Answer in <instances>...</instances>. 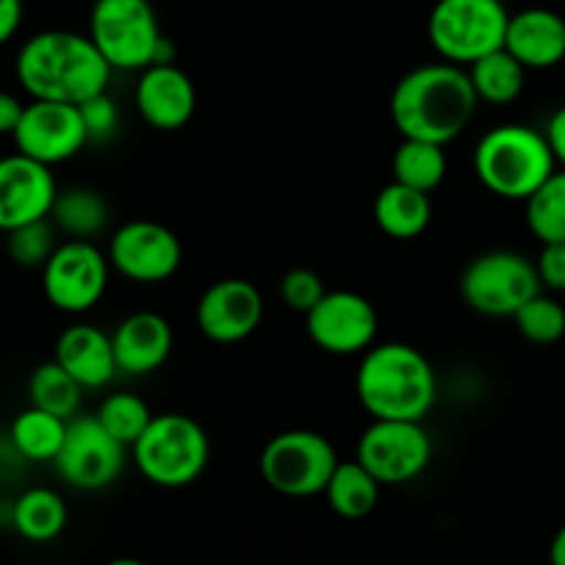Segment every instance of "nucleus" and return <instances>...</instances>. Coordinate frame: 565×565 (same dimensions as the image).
<instances>
[{
	"label": "nucleus",
	"instance_id": "nucleus-1",
	"mask_svg": "<svg viewBox=\"0 0 565 565\" xmlns=\"http://www.w3.org/2000/svg\"><path fill=\"white\" fill-rule=\"evenodd\" d=\"M467 66L441 58L406 72L390 99V114L403 138L450 143L461 136L478 110Z\"/></svg>",
	"mask_w": 565,
	"mask_h": 565
},
{
	"label": "nucleus",
	"instance_id": "nucleus-2",
	"mask_svg": "<svg viewBox=\"0 0 565 565\" xmlns=\"http://www.w3.org/2000/svg\"><path fill=\"white\" fill-rule=\"evenodd\" d=\"M14 72L31 99L81 105L108 92L114 66L86 33L42 31L22 44Z\"/></svg>",
	"mask_w": 565,
	"mask_h": 565
},
{
	"label": "nucleus",
	"instance_id": "nucleus-3",
	"mask_svg": "<svg viewBox=\"0 0 565 565\" xmlns=\"http://www.w3.org/2000/svg\"><path fill=\"white\" fill-rule=\"evenodd\" d=\"M439 395L434 364L406 342H381L362 353L356 397L373 419H425Z\"/></svg>",
	"mask_w": 565,
	"mask_h": 565
},
{
	"label": "nucleus",
	"instance_id": "nucleus-4",
	"mask_svg": "<svg viewBox=\"0 0 565 565\" xmlns=\"http://www.w3.org/2000/svg\"><path fill=\"white\" fill-rule=\"evenodd\" d=\"M475 174L486 191L508 202H527L557 169L546 132L527 125H502L475 147Z\"/></svg>",
	"mask_w": 565,
	"mask_h": 565
},
{
	"label": "nucleus",
	"instance_id": "nucleus-5",
	"mask_svg": "<svg viewBox=\"0 0 565 565\" xmlns=\"http://www.w3.org/2000/svg\"><path fill=\"white\" fill-rule=\"evenodd\" d=\"M88 36L114 70L141 72L149 64H171L177 53L149 0H94Z\"/></svg>",
	"mask_w": 565,
	"mask_h": 565
},
{
	"label": "nucleus",
	"instance_id": "nucleus-6",
	"mask_svg": "<svg viewBox=\"0 0 565 565\" xmlns=\"http://www.w3.org/2000/svg\"><path fill=\"white\" fill-rule=\"evenodd\" d=\"M130 452L136 469L149 483L160 489H185L207 469L210 439L188 414H154Z\"/></svg>",
	"mask_w": 565,
	"mask_h": 565
},
{
	"label": "nucleus",
	"instance_id": "nucleus-7",
	"mask_svg": "<svg viewBox=\"0 0 565 565\" xmlns=\"http://www.w3.org/2000/svg\"><path fill=\"white\" fill-rule=\"evenodd\" d=\"M511 11L502 0H436L428 17V42L452 64L472 61L505 47Z\"/></svg>",
	"mask_w": 565,
	"mask_h": 565
},
{
	"label": "nucleus",
	"instance_id": "nucleus-8",
	"mask_svg": "<svg viewBox=\"0 0 565 565\" xmlns=\"http://www.w3.org/2000/svg\"><path fill=\"white\" fill-rule=\"evenodd\" d=\"M337 458L334 445L318 430H285L276 434L259 456V475L276 494L303 500V497L323 494L334 475Z\"/></svg>",
	"mask_w": 565,
	"mask_h": 565
},
{
	"label": "nucleus",
	"instance_id": "nucleus-9",
	"mask_svg": "<svg viewBox=\"0 0 565 565\" xmlns=\"http://www.w3.org/2000/svg\"><path fill=\"white\" fill-rule=\"evenodd\" d=\"M541 290L535 263L508 248L478 254L461 274L463 301L486 318H513Z\"/></svg>",
	"mask_w": 565,
	"mask_h": 565
},
{
	"label": "nucleus",
	"instance_id": "nucleus-10",
	"mask_svg": "<svg viewBox=\"0 0 565 565\" xmlns=\"http://www.w3.org/2000/svg\"><path fill=\"white\" fill-rule=\"evenodd\" d=\"M110 259L99 252L94 241H75L66 237L55 246L42 268L44 298L58 312L83 315L103 301L108 290Z\"/></svg>",
	"mask_w": 565,
	"mask_h": 565
},
{
	"label": "nucleus",
	"instance_id": "nucleus-11",
	"mask_svg": "<svg viewBox=\"0 0 565 565\" xmlns=\"http://www.w3.org/2000/svg\"><path fill=\"white\" fill-rule=\"evenodd\" d=\"M434 445L423 419H373L356 445V461L381 486H403L428 469Z\"/></svg>",
	"mask_w": 565,
	"mask_h": 565
},
{
	"label": "nucleus",
	"instance_id": "nucleus-12",
	"mask_svg": "<svg viewBox=\"0 0 565 565\" xmlns=\"http://www.w3.org/2000/svg\"><path fill=\"white\" fill-rule=\"evenodd\" d=\"M127 450L130 447L110 436L97 419V414H92V417L77 414L66 425L64 445H61L53 467L72 489L99 491L116 483V478L125 469Z\"/></svg>",
	"mask_w": 565,
	"mask_h": 565
},
{
	"label": "nucleus",
	"instance_id": "nucleus-13",
	"mask_svg": "<svg viewBox=\"0 0 565 565\" xmlns=\"http://www.w3.org/2000/svg\"><path fill=\"white\" fill-rule=\"evenodd\" d=\"M110 268L136 285L169 281L182 265V243L158 221H127L108 241Z\"/></svg>",
	"mask_w": 565,
	"mask_h": 565
},
{
	"label": "nucleus",
	"instance_id": "nucleus-14",
	"mask_svg": "<svg viewBox=\"0 0 565 565\" xmlns=\"http://www.w3.org/2000/svg\"><path fill=\"white\" fill-rule=\"evenodd\" d=\"M307 334L331 356H356L379 337V312L373 301L351 290H326L307 312Z\"/></svg>",
	"mask_w": 565,
	"mask_h": 565
},
{
	"label": "nucleus",
	"instance_id": "nucleus-15",
	"mask_svg": "<svg viewBox=\"0 0 565 565\" xmlns=\"http://www.w3.org/2000/svg\"><path fill=\"white\" fill-rule=\"evenodd\" d=\"M11 138L17 152L47 166L66 163L88 143L81 108L55 99H31Z\"/></svg>",
	"mask_w": 565,
	"mask_h": 565
},
{
	"label": "nucleus",
	"instance_id": "nucleus-16",
	"mask_svg": "<svg viewBox=\"0 0 565 565\" xmlns=\"http://www.w3.org/2000/svg\"><path fill=\"white\" fill-rule=\"evenodd\" d=\"M263 296L248 279H218L196 303V326L215 345H235L259 329Z\"/></svg>",
	"mask_w": 565,
	"mask_h": 565
},
{
	"label": "nucleus",
	"instance_id": "nucleus-17",
	"mask_svg": "<svg viewBox=\"0 0 565 565\" xmlns=\"http://www.w3.org/2000/svg\"><path fill=\"white\" fill-rule=\"evenodd\" d=\"M55 193L53 166L22 152L0 158V232L6 235L31 221L50 218Z\"/></svg>",
	"mask_w": 565,
	"mask_h": 565
},
{
	"label": "nucleus",
	"instance_id": "nucleus-18",
	"mask_svg": "<svg viewBox=\"0 0 565 565\" xmlns=\"http://www.w3.org/2000/svg\"><path fill=\"white\" fill-rule=\"evenodd\" d=\"M136 108L154 130H182L196 114V86L174 61L149 64L136 83Z\"/></svg>",
	"mask_w": 565,
	"mask_h": 565
},
{
	"label": "nucleus",
	"instance_id": "nucleus-19",
	"mask_svg": "<svg viewBox=\"0 0 565 565\" xmlns=\"http://www.w3.org/2000/svg\"><path fill=\"white\" fill-rule=\"evenodd\" d=\"M116 367L125 375H149L169 362L174 351L171 323L158 312H132L110 334Z\"/></svg>",
	"mask_w": 565,
	"mask_h": 565
},
{
	"label": "nucleus",
	"instance_id": "nucleus-20",
	"mask_svg": "<svg viewBox=\"0 0 565 565\" xmlns=\"http://www.w3.org/2000/svg\"><path fill=\"white\" fill-rule=\"evenodd\" d=\"M505 50L527 70H552L565 61V20L552 9H524L511 14Z\"/></svg>",
	"mask_w": 565,
	"mask_h": 565
},
{
	"label": "nucleus",
	"instance_id": "nucleus-21",
	"mask_svg": "<svg viewBox=\"0 0 565 565\" xmlns=\"http://www.w3.org/2000/svg\"><path fill=\"white\" fill-rule=\"evenodd\" d=\"M53 359L81 381L83 390H103L119 375L114 340L92 323H75L61 331Z\"/></svg>",
	"mask_w": 565,
	"mask_h": 565
},
{
	"label": "nucleus",
	"instance_id": "nucleus-22",
	"mask_svg": "<svg viewBox=\"0 0 565 565\" xmlns=\"http://www.w3.org/2000/svg\"><path fill=\"white\" fill-rule=\"evenodd\" d=\"M373 218L392 241H414L430 224V193L392 180L375 196Z\"/></svg>",
	"mask_w": 565,
	"mask_h": 565
},
{
	"label": "nucleus",
	"instance_id": "nucleus-23",
	"mask_svg": "<svg viewBox=\"0 0 565 565\" xmlns=\"http://www.w3.org/2000/svg\"><path fill=\"white\" fill-rule=\"evenodd\" d=\"M50 221L55 230L75 241H94L110 224V204L99 191L86 185H72L55 193Z\"/></svg>",
	"mask_w": 565,
	"mask_h": 565
},
{
	"label": "nucleus",
	"instance_id": "nucleus-24",
	"mask_svg": "<svg viewBox=\"0 0 565 565\" xmlns=\"http://www.w3.org/2000/svg\"><path fill=\"white\" fill-rule=\"evenodd\" d=\"M66 425H70V419L31 406L11 419L9 441L17 456L25 458V461L53 463L61 445H64Z\"/></svg>",
	"mask_w": 565,
	"mask_h": 565
},
{
	"label": "nucleus",
	"instance_id": "nucleus-25",
	"mask_svg": "<svg viewBox=\"0 0 565 565\" xmlns=\"http://www.w3.org/2000/svg\"><path fill=\"white\" fill-rule=\"evenodd\" d=\"M66 502L58 491L53 489H28L14 500L11 511V527L31 544H47L58 539L66 527Z\"/></svg>",
	"mask_w": 565,
	"mask_h": 565
},
{
	"label": "nucleus",
	"instance_id": "nucleus-26",
	"mask_svg": "<svg viewBox=\"0 0 565 565\" xmlns=\"http://www.w3.org/2000/svg\"><path fill=\"white\" fill-rule=\"evenodd\" d=\"M381 489L384 486L370 475V469L362 461H340L323 497L337 516L356 522V519L370 516L375 511Z\"/></svg>",
	"mask_w": 565,
	"mask_h": 565
},
{
	"label": "nucleus",
	"instance_id": "nucleus-27",
	"mask_svg": "<svg viewBox=\"0 0 565 565\" xmlns=\"http://www.w3.org/2000/svg\"><path fill=\"white\" fill-rule=\"evenodd\" d=\"M467 72L469 77H472L478 99L489 105L516 103L524 92V83H527V66H524L516 55L508 53L505 47L472 61V64L467 66Z\"/></svg>",
	"mask_w": 565,
	"mask_h": 565
},
{
	"label": "nucleus",
	"instance_id": "nucleus-28",
	"mask_svg": "<svg viewBox=\"0 0 565 565\" xmlns=\"http://www.w3.org/2000/svg\"><path fill=\"white\" fill-rule=\"evenodd\" d=\"M83 392L86 390L81 386V381L64 364L55 362V359L33 367L31 379H28V401H31V406L58 414L64 419L77 417Z\"/></svg>",
	"mask_w": 565,
	"mask_h": 565
},
{
	"label": "nucleus",
	"instance_id": "nucleus-29",
	"mask_svg": "<svg viewBox=\"0 0 565 565\" xmlns=\"http://www.w3.org/2000/svg\"><path fill=\"white\" fill-rule=\"evenodd\" d=\"M447 177L445 143L419 141V138H403L401 147L392 158V180L412 185L417 191H436Z\"/></svg>",
	"mask_w": 565,
	"mask_h": 565
},
{
	"label": "nucleus",
	"instance_id": "nucleus-30",
	"mask_svg": "<svg viewBox=\"0 0 565 565\" xmlns=\"http://www.w3.org/2000/svg\"><path fill=\"white\" fill-rule=\"evenodd\" d=\"M524 204L530 232L541 243L565 241V169H555V174Z\"/></svg>",
	"mask_w": 565,
	"mask_h": 565
},
{
	"label": "nucleus",
	"instance_id": "nucleus-31",
	"mask_svg": "<svg viewBox=\"0 0 565 565\" xmlns=\"http://www.w3.org/2000/svg\"><path fill=\"white\" fill-rule=\"evenodd\" d=\"M152 417V408L141 397L132 395V392H114L97 408V419L105 425V430L127 447H132L141 439Z\"/></svg>",
	"mask_w": 565,
	"mask_h": 565
},
{
	"label": "nucleus",
	"instance_id": "nucleus-32",
	"mask_svg": "<svg viewBox=\"0 0 565 565\" xmlns=\"http://www.w3.org/2000/svg\"><path fill=\"white\" fill-rule=\"evenodd\" d=\"M513 323L524 340L535 342V345H555L565 337V307L555 298L539 292L516 309Z\"/></svg>",
	"mask_w": 565,
	"mask_h": 565
},
{
	"label": "nucleus",
	"instance_id": "nucleus-33",
	"mask_svg": "<svg viewBox=\"0 0 565 565\" xmlns=\"http://www.w3.org/2000/svg\"><path fill=\"white\" fill-rule=\"evenodd\" d=\"M55 224L50 218L31 221L17 230L6 232V252H9L11 263L20 268H44L50 254L55 252Z\"/></svg>",
	"mask_w": 565,
	"mask_h": 565
},
{
	"label": "nucleus",
	"instance_id": "nucleus-34",
	"mask_svg": "<svg viewBox=\"0 0 565 565\" xmlns=\"http://www.w3.org/2000/svg\"><path fill=\"white\" fill-rule=\"evenodd\" d=\"M279 296L287 307L296 309V312L307 315L309 309H312L315 303L326 296V285H323V279L315 274V270L292 268L281 276Z\"/></svg>",
	"mask_w": 565,
	"mask_h": 565
},
{
	"label": "nucleus",
	"instance_id": "nucleus-35",
	"mask_svg": "<svg viewBox=\"0 0 565 565\" xmlns=\"http://www.w3.org/2000/svg\"><path fill=\"white\" fill-rule=\"evenodd\" d=\"M77 108H81L83 125H86L88 143L110 141L116 136V130H119V108H116L114 97H108V92L94 94Z\"/></svg>",
	"mask_w": 565,
	"mask_h": 565
},
{
	"label": "nucleus",
	"instance_id": "nucleus-36",
	"mask_svg": "<svg viewBox=\"0 0 565 565\" xmlns=\"http://www.w3.org/2000/svg\"><path fill=\"white\" fill-rule=\"evenodd\" d=\"M535 270L546 290L565 292V241L544 243L539 259H535Z\"/></svg>",
	"mask_w": 565,
	"mask_h": 565
},
{
	"label": "nucleus",
	"instance_id": "nucleus-37",
	"mask_svg": "<svg viewBox=\"0 0 565 565\" xmlns=\"http://www.w3.org/2000/svg\"><path fill=\"white\" fill-rule=\"evenodd\" d=\"M22 114H25V103L11 92L0 88V136H14Z\"/></svg>",
	"mask_w": 565,
	"mask_h": 565
},
{
	"label": "nucleus",
	"instance_id": "nucleus-38",
	"mask_svg": "<svg viewBox=\"0 0 565 565\" xmlns=\"http://www.w3.org/2000/svg\"><path fill=\"white\" fill-rule=\"evenodd\" d=\"M22 25V0H0V47H3L9 39H14V33Z\"/></svg>",
	"mask_w": 565,
	"mask_h": 565
},
{
	"label": "nucleus",
	"instance_id": "nucleus-39",
	"mask_svg": "<svg viewBox=\"0 0 565 565\" xmlns=\"http://www.w3.org/2000/svg\"><path fill=\"white\" fill-rule=\"evenodd\" d=\"M544 132H546V141H550L552 152H555L557 166H563L565 169V105L550 116Z\"/></svg>",
	"mask_w": 565,
	"mask_h": 565
},
{
	"label": "nucleus",
	"instance_id": "nucleus-40",
	"mask_svg": "<svg viewBox=\"0 0 565 565\" xmlns=\"http://www.w3.org/2000/svg\"><path fill=\"white\" fill-rule=\"evenodd\" d=\"M550 561L555 565H565V524L555 533L550 544Z\"/></svg>",
	"mask_w": 565,
	"mask_h": 565
}]
</instances>
